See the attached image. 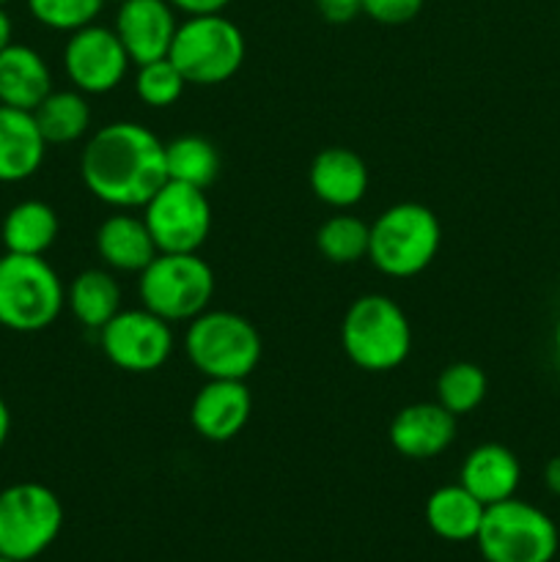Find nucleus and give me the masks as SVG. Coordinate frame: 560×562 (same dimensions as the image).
I'll list each match as a JSON object with an SVG mask.
<instances>
[{"label":"nucleus","mask_w":560,"mask_h":562,"mask_svg":"<svg viewBox=\"0 0 560 562\" xmlns=\"http://www.w3.org/2000/svg\"><path fill=\"white\" fill-rule=\"evenodd\" d=\"M80 176L97 201L113 209H143L168 181L165 143L137 121H113L88 137Z\"/></svg>","instance_id":"f257e3e1"},{"label":"nucleus","mask_w":560,"mask_h":562,"mask_svg":"<svg viewBox=\"0 0 560 562\" xmlns=\"http://www.w3.org/2000/svg\"><path fill=\"white\" fill-rule=\"evenodd\" d=\"M340 346L351 366H357L360 371L388 373L410 357V318L390 296H357L340 324Z\"/></svg>","instance_id":"f03ea898"},{"label":"nucleus","mask_w":560,"mask_h":562,"mask_svg":"<svg viewBox=\"0 0 560 562\" xmlns=\"http://www.w3.org/2000/svg\"><path fill=\"white\" fill-rule=\"evenodd\" d=\"M66 289L44 256H0V327L11 333H42L58 322Z\"/></svg>","instance_id":"7ed1b4c3"},{"label":"nucleus","mask_w":560,"mask_h":562,"mask_svg":"<svg viewBox=\"0 0 560 562\" xmlns=\"http://www.w3.org/2000/svg\"><path fill=\"white\" fill-rule=\"evenodd\" d=\"M443 245L437 214L423 203H395L371 223L368 258L388 278H415L432 267Z\"/></svg>","instance_id":"20e7f679"},{"label":"nucleus","mask_w":560,"mask_h":562,"mask_svg":"<svg viewBox=\"0 0 560 562\" xmlns=\"http://www.w3.org/2000/svg\"><path fill=\"white\" fill-rule=\"evenodd\" d=\"M184 351L192 368L206 379L245 382L261 362V335L256 324L234 311H203L187 327Z\"/></svg>","instance_id":"39448f33"},{"label":"nucleus","mask_w":560,"mask_h":562,"mask_svg":"<svg viewBox=\"0 0 560 562\" xmlns=\"http://www.w3.org/2000/svg\"><path fill=\"white\" fill-rule=\"evenodd\" d=\"M245 36L223 14L187 16L176 27L168 58L184 75L187 86H220L245 64Z\"/></svg>","instance_id":"423d86ee"},{"label":"nucleus","mask_w":560,"mask_h":562,"mask_svg":"<svg viewBox=\"0 0 560 562\" xmlns=\"http://www.w3.org/2000/svg\"><path fill=\"white\" fill-rule=\"evenodd\" d=\"M137 294L143 307L165 322H192L209 311L214 272L198 252H159L137 274Z\"/></svg>","instance_id":"0eeeda50"},{"label":"nucleus","mask_w":560,"mask_h":562,"mask_svg":"<svg viewBox=\"0 0 560 562\" xmlns=\"http://www.w3.org/2000/svg\"><path fill=\"white\" fill-rule=\"evenodd\" d=\"M475 541L486 562H552L560 547L555 521L516 497L489 505Z\"/></svg>","instance_id":"6e6552de"},{"label":"nucleus","mask_w":560,"mask_h":562,"mask_svg":"<svg viewBox=\"0 0 560 562\" xmlns=\"http://www.w3.org/2000/svg\"><path fill=\"white\" fill-rule=\"evenodd\" d=\"M64 527V505L42 483H14L0 492V554L20 562L47 552Z\"/></svg>","instance_id":"1a4fd4ad"},{"label":"nucleus","mask_w":560,"mask_h":562,"mask_svg":"<svg viewBox=\"0 0 560 562\" xmlns=\"http://www.w3.org/2000/svg\"><path fill=\"white\" fill-rule=\"evenodd\" d=\"M143 220L159 252H198L212 231L206 190L165 181L143 206Z\"/></svg>","instance_id":"9d476101"},{"label":"nucleus","mask_w":560,"mask_h":562,"mask_svg":"<svg viewBox=\"0 0 560 562\" xmlns=\"http://www.w3.org/2000/svg\"><path fill=\"white\" fill-rule=\"evenodd\" d=\"M99 344L119 371L152 373L159 371L173 355V329L157 313L135 307L115 313L99 329Z\"/></svg>","instance_id":"9b49d317"},{"label":"nucleus","mask_w":560,"mask_h":562,"mask_svg":"<svg viewBox=\"0 0 560 562\" xmlns=\"http://www.w3.org/2000/svg\"><path fill=\"white\" fill-rule=\"evenodd\" d=\"M130 55L113 27L91 22L69 33L64 47V71L71 86L82 93H110L124 82Z\"/></svg>","instance_id":"f8f14e48"},{"label":"nucleus","mask_w":560,"mask_h":562,"mask_svg":"<svg viewBox=\"0 0 560 562\" xmlns=\"http://www.w3.org/2000/svg\"><path fill=\"white\" fill-rule=\"evenodd\" d=\"M176 9L168 0H124L115 14V36L135 66L168 58L176 36Z\"/></svg>","instance_id":"ddd939ff"},{"label":"nucleus","mask_w":560,"mask_h":562,"mask_svg":"<svg viewBox=\"0 0 560 562\" xmlns=\"http://www.w3.org/2000/svg\"><path fill=\"white\" fill-rule=\"evenodd\" d=\"M253 395L242 379H209L195 393L190 423L209 442H228L247 426Z\"/></svg>","instance_id":"4468645a"},{"label":"nucleus","mask_w":560,"mask_h":562,"mask_svg":"<svg viewBox=\"0 0 560 562\" xmlns=\"http://www.w3.org/2000/svg\"><path fill=\"white\" fill-rule=\"evenodd\" d=\"M390 445L395 453L412 461H428L443 456L456 439V417L439 404H410L390 423Z\"/></svg>","instance_id":"2eb2a0df"},{"label":"nucleus","mask_w":560,"mask_h":562,"mask_svg":"<svg viewBox=\"0 0 560 562\" xmlns=\"http://www.w3.org/2000/svg\"><path fill=\"white\" fill-rule=\"evenodd\" d=\"M47 140L27 110L0 104V184H20L42 170Z\"/></svg>","instance_id":"dca6fc26"},{"label":"nucleus","mask_w":560,"mask_h":562,"mask_svg":"<svg viewBox=\"0 0 560 562\" xmlns=\"http://www.w3.org/2000/svg\"><path fill=\"white\" fill-rule=\"evenodd\" d=\"M53 91V71L44 55L27 44L11 42L0 53V104L14 110H33Z\"/></svg>","instance_id":"f3484780"},{"label":"nucleus","mask_w":560,"mask_h":562,"mask_svg":"<svg viewBox=\"0 0 560 562\" xmlns=\"http://www.w3.org/2000/svg\"><path fill=\"white\" fill-rule=\"evenodd\" d=\"M368 165L351 148H324L311 162V190L333 209H351L368 192Z\"/></svg>","instance_id":"a211bd4d"},{"label":"nucleus","mask_w":560,"mask_h":562,"mask_svg":"<svg viewBox=\"0 0 560 562\" xmlns=\"http://www.w3.org/2000/svg\"><path fill=\"white\" fill-rule=\"evenodd\" d=\"M522 481V464L505 445L486 442L467 453L461 464V486L489 508L494 503L516 497Z\"/></svg>","instance_id":"6ab92c4d"},{"label":"nucleus","mask_w":560,"mask_h":562,"mask_svg":"<svg viewBox=\"0 0 560 562\" xmlns=\"http://www.w3.org/2000/svg\"><path fill=\"white\" fill-rule=\"evenodd\" d=\"M97 252L110 269L141 274L159 256L148 225L135 214H113L97 228Z\"/></svg>","instance_id":"aec40b11"},{"label":"nucleus","mask_w":560,"mask_h":562,"mask_svg":"<svg viewBox=\"0 0 560 562\" xmlns=\"http://www.w3.org/2000/svg\"><path fill=\"white\" fill-rule=\"evenodd\" d=\"M58 214L49 203L27 198L14 203L0 223V245L16 256H44L58 239Z\"/></svg>","instance_id":"412c9836"},{"label":"nucleus","mask_w":560,"mask_h":562,"mask_svg":"<svg viewBox=\"0 0 560 562\" xmlns=\"http://www.w3.org/2000/svg\"><path fill=\"white\" fill-rule=\"evenodd\" d=\"M426 525L437 538L450 543L475 541L486 505L478 503L464 486H443L426 499Z\"/></svg>","instance_id":"4be33fe9"},{"label":"nucleus","mask_w":560,"mask_h":562,"mask_svg":"<svg viewBox=\"0 0 560 562\" xmlns=\"http://www.w3.org/2000/svg\"><path fill=\"white\" fill-rule=\"evenodd\" d=\"M66 307L86 329H102L121 311V285L104 269H86L66 289Z\"/></svg>","instance_id":"5701e85b"},{"label":"nucleus","mask_w":560,"mask_h":562,"mask_svg":"<svg viewBox=\"0 0 560 562\" xmlns=\"http://www.w3.org/2000/svg\"><path fill=\"white\" fill-rule=\"evenodd\" d=\"M38 132L47 146H66L80 140L91 126V108L82 91H49V97L33 110Z\"/></svg>","instance_id":"b1692460"},{"label":"nucleus","mask_w":560,"mask_h":562,"mask_svg":"<svg viewBox=\"0 0 560 562\" xmlns=\"http://www.w3.org/2000/svg\"><path fill=\"white\" fill-rule=\"evenodd\" d=\"M165 170L170 181L206 190L220 173V154L212 140L201 135H181L165 143Z\"/></svg>","instance_id":"393cba45"},{"label":"nucleus","mask_w":560,"mask_h":562,"mask_svg":"<svg viewBox=\"0 0 560 562\" xmlns=\"http://www.w3.org/2000/svg\"><path fill=\"white\" fill-rule=\"evenodd\" d=\"M486 373L475 362H450L437 379V404L453 417L470 415L486 398Z\"/></svg>","instance_id":"a878e982"},{"label":"nucleus","mask_w":560,"mask_h":562,"mask_svg":"<svg viewBox=\"0 0 560 562\" xmlns=\"http://www.w3.org/2000/svg\"><path fill=\"white\" fill-rule=\"evenodd\" d=\"M371 225L355 214H335L316 231V247L327 261L357 263L368 258Z\"/></svg>","instance_id":"bb28decb"},{"label":"nucleus","mask_w":560,"mask_h":562,"mask_svg":"<svg viewBox=\"0 0 560 562\" xmlns=\"http://www.w3.org/2000/svg\"><path fill=\"white\" fill-rule=\"evenodd\" d=\"M184 75L176 69V64L170 58H159L152 60V64L137 66V77H135V93L143 104L148 108H170L181 99L184 93Z\"/></svg>","instance_id":"cd10ccee"},{"label":"nucleus","mask_w":560,"mask_h":562,"mask_svg":"<svg viewBox=\"0 0 560 562\" xmlns=\"http://www.w3.org/2000/svg\"><path fill=\"white\" fill-rule=\"evenodd\" d=\"M25 3L38 25L49 31L75 33L97 22L104 0H25Z\"/></svg>","instance_id":"c85d7f7f"},{"label":"nucleus","mask_w":560,"mask_h":562,"mask_svg":"<svg viewBox=\"0 0 560 562\" xmlns=\"http://www.w3.org/2000/svg\"><path fill=\"white\" fill-rule=\"evenodd\" d=\"M423 9V0H362V14L379 25H406Z\"/></svg>","instance_id":"c756f323"},{"label":"nucleus","mask_w":560,"mask_h":562,"mask_svg":"<svg viewBox=\"0 0 560 562\" xmlns=\"http://www.w3.org/2000/svg\"><path fill=\"white\" fill-rule=\"evenodd\" d=\"M316 5L329 22H349L362 14V0H316Z\"/></svg>","instance_id":"7c9ffc66"},{"label":"nucleus","mask_w":560,"mask_h":562,"mask_svg":"<svg viewBox=\"0 0 560 562\" xmlns=\"http://www.w3.org/2000/svg\"><path fill=\"white\" fill-rule=\"evenodd\" d=\"M176 11L187 16H203V14H223L225 5L231 0H168Z\"/></svg>","instance_id":"2f4dec72"},{"label":"nucleus","mask_w":560,"mask_h":562,"mask_svg":"<svg viewBox=\"0 0 560 562\" xmlns=\"http://www.w3.org/2000/svg\"><path fill=\"white\" fill-rule=\"evenodd\" d=\"M544 486H547L549 494L560 497V456H552L544 467Z\"/></svg>","instance_id":"473e14b6"},{"label":"nucleus","mask_w":560,"mask_h":562,"mask_svg":"<svg viewBox=\"0 0 560 562\" xmlns=\"http://www.w3.org/2000/svg\"><path fill=\"white\" fill-rule=\"evenodd\" d=\"M11 42H14V25H11L9 11L0 5V53H3Z\"/></svg>","instance_id":"72a5a7b5"},{"label":"nucleus","mask_w":560,"mask_h":562,"mask_svg":"<svg viewBox=\"0 0 560 562\" xmlns=\"http://www.w3.org/2000/svg\"><path fill=\"white\" fill-rule=\"evenodd\" d=\"M9 434H11V412H9V404L0 398V450H3V445L9 442Z\"/></svg>","instance_id":"f704fd0d"},{"label":"nucleus","mask_w":560,"mask_h":562,"mask_svg":"<svg viewBox=\"0 0 560 562\" xmlns=\"http://www.w3.org/2000/svg\"><path fill=\"white\" fill-rule=\"evenodd\" d=\"M555 355H558V362H560V318L558 324H555Z\"/></svg>","instance_id":"c9c22d12"},{"label":"nucleus","mask_w":560,"mask_h":562,"mask_svg":"<svg viewBox=\"0 0 560 562\" xmlns=\"http://www.w3.org/2000/svg\"><path fill=\"white\" fill-rule=\"evenodd\" d=\"M0 562H20V560H11V558H3V554H0Z\"/></svg>","instance_id":"e433bc0d"},{"label":"nucleus","mask_w":560,"mask_h":562,"mask_svg":"<svg viewBox=\"0 0 560 562\" xmlns=\"http://www.w3.org/2000/svg\"><path fill=\"white\" fill-rule=\"evenodd\" d=\"M104 3H124V0H104Z\"/></svg>","instance_id":"4c0bfd02"},{"label":"nucleus","mask_w":560,"mask_h":562,"mask_svg":"<svg viewBox=\"0 0 560 562\" xmlns=\"http://www.w3.org/2000/svg\"><path fill=\"white\" fill-rule=\"evenodd\" d=\"M5 3H9V0H0V5H5Z\"/></svg>","instance_id":"58836bf2"}]
</instances>
